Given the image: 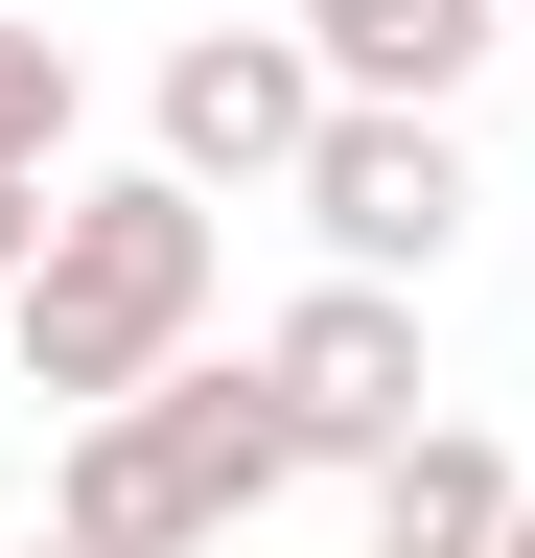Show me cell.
I'll return each mask as SVG.
<instances>
[{
	"instance_id": "6da1fadb",
	"label": "cell",
	"mask_w": 535,
	"mask_h": 558,
	"mask_svg": "<svg viewBox=\"0 0 535 558\" xmlns=\"http://www.w3.org/2000/svg\"><path fill=\"white\" fill-rule=\"evenodd\" d=\"M210 279H233V233H210L163 163H117V186L47 209V256H24V303H0V349H24L47 418H141L186 349H210Z\"/></svg>"
},
{
	"instance_id": "7a4b0ae2",
	"label": "cell",
	"mask_w": 535,
	"mask_h": 558,
	"mask_svg": "<svg viewBox=\"0 0 535 558\" xmlns=\"http://www.w3.org/2000/svg\"><path fill=\"white\" fill-rule=\"evenodd\" d=\"M280 488H303V418L256 396V349H186L141 418H71V442H47V535L71 558H210V535L280 512Z\"/></svg>"
},
{
	"instance_id": "3957f363",
	"label": "cell",
	"mask_w": 535,
	"mask_h": 558,
	"mask_svg": "<svg viewBox=\"0 0 535 558\" xmlns=\"http://www.w3.org/2000/svg\"><path fill=\"white\" fill-rule=\"evenodd\" d=\"M326 117H350V94L303 70V24H280V0H256V24H186V47H163V94H141V140H163V186H186V209L303 186V140H326Z\"/></svg>"
},
{
	"instance_id": "277c9868",
	"label": "cell",
	"mask_w": 535,
	"mask_h": 558,
	"mask_svg": "<svg viewBox=\"0 0 535 558\" xmlns=\"http://www.w3.org/2000/svg\"><path fill=\"white\" fill-rule=\"evenodd\" d=\"M280 209L326 233V279H373V303H420V279L465 256V209H489V186H465V117H326Z\"/></svg>"
},
{
	"instance_id": "5b68a950",
	"label": "cell",
	"mask_w": 535,
	"mask_h": 558,
	"mask_svg": "<svg viewBox=\"0 0 535 558\" xmlns=\"http://www.w3.org/2000/svg\"><path fill=\"white\" fill-rule=\"evenodd\" d=\"M256 396H280L303 418V465H396V442H420V303H373V279H303V303L280 326H256Z\"/></svg>"
},
{
	"instance_id": "8992f818",
	"label": "cell",
	"mask_w": 535,
	"mask_h": 558,
	"mask_svg": "<svg viewBox=\"0 0 535 558\" xmlns=\"http://www.w3.org/2000/svg\"><path fill=\"white\" fill-rule=\"evenodd\" d=\"M280 24H303V70L350 117H465V70L512 47V0H280Z\"/></svg>"
},
{
	"instance_id": "52a82bcc",
	"label": "cell",
	"mask_w": 535,
	"mask_h": 558,
	"mask_svg": "<svg viewBox=\"0 0 535 558\" xmlns=\"http://www.w3.org/2000/svg\"><path fill=\"white\" fill-rule=\"evenodd\" d=\"M512 512H535V465L489 418H420V442L373 465V558H512Z\"/></svg>"
},
{
	"instance_id": "ba28073f",
	"label": "cell",
	"mask_w": 535,
	"mask_h": 558,
	"mask_svg": "<svg viewBox=\"0 0 535 558\" xmlns=\"http://www.w3.org/2000/svg\"><path fill=\"white\" fill-rule=\"evenodd\" d=\"M71 24H47V0H0V186H71Z\"/></svg>"
},
{
	"instance_id": "9c48e42d",
	"label": "cell",
	"mask_w": 535,
	"mask_h": 558,
	"mask_svg": "<svg viewBox=\"0 0 535 558\" xmlns=\"http://www.w3.org/2000/svg\"><path fill=\"white\" fill-rule=\"evenodd\" d=\"M47 209H71V186H0V303H24V256H47Z\"/></svg>"
},
{
	"instance_id": "30bf717a",
	"label": "cell",
	"mask_w": 535,
	"mask_h": 558,
	"mask_svg": "<svg viewBox=\"0 0 535 558\" xmlns=\"http://www.w3.org/2000/svg\"><path fill=\"white\" fill-rule=\"evenodd\" d=\"M24 558H71V535H24Z\"/></svg>"
},
{
	"instance_id": "8fae6325",
	"label": "cell",
	"mask_w": 535,
	"mask_h": 558,
	"mask_svg": "<svg viewBox=\"0 0 535 558\" xmlns=\"http://www.w3.org/2000/svg\"><path fill=\"white\" fill-rule=\"evenodd\" d=\"M512 558H535V512H512Z\"/></svg>"
},
{
	"instance_id": "7c38bea8",
	"label": "cell",
	"mask_w": 535,
	"mask_h": 558,
	"mask_svg": "<svg viewBox=\"0 0 535 558\" xmlns=\"http://www.w3.org/2000/svg\"><path fill=\"white\" fill-rule=\"evenodd\" d=\"M512 24H535V0H512Z\"/></svg>"
}]
</instances>
